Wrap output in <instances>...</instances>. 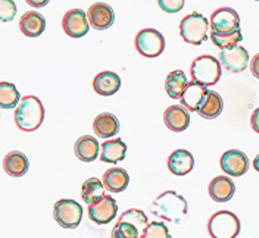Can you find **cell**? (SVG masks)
<instances>
[{
    "label": "cell",
    "instance_id": "obj_6",
    "mask_svg": "<svg viewBox=\"0 0 259 238\" xmlns=\"http://www.w3.org/2000/svg\"><path fill=\"white\" fill-rule=\"evenodd\" d=\"M53 218L61 228L75 229L82 219V207L75 200H58L53 207Z\"/></svg>",
    "mask_w": 259,
    "mask_h": 238
},
{
    "label": "cell",
    "instance_id": "obj_31",
    "mask_svg": "<svg viewBox=\"0 0 259 238\" xmlns=\"http://www.w3.org/2000/svg\"><path fill=\"white\" fill-rule=\"evenodd\" d=\"M112 238H140L142 234L140 231L133 225V223L125 222V221H119L112 228Z\"/></svg>",
    "mask_w": 259,
    "mask_h": 238
},
{
    "label": "cell",
    "instance_id": "obj_17",
    "mask_svg": "<svg viewBox=\"0 0 259 238\" xmlns=\"http://www.w3.org/2000/svg\"><path fill=\"white\" fill-rule=\"evenodd\" d=\"M19 30L24 35L35 38L38 35H41L46 30V19L45 16L35 11L25 12L19 19Z\"/></svg>",
    "mask_w": 259,
    "mask_h": 238
},
{
    "label": "cell",
    "instance_id": "obj_14",
    "mask_svg": "<svg viewBox=\"0 0 259 238\" xmlns=\"http://www.w3.org/2000/svg\"><path fill=\"white\" fill-rule=\"evenodd\" d=\"M208 93H209V90L206 85L199 84L196 81H190L180 99L181 106L186 108L189 112H197L205 103Z\"/></svg>",
    "mask_w": 259,
    "mask_h": 238
},
{
    "label": "cell",
    "instance_id": "obj_15",
    "mask_svg": "<svg viewBox=\"0 0 259 238\" xmlns=\"http://www.w3.org/2000/svg\"><path fill=\"white\" fill-rule=\"evenodd\" d=\"M209 196L213 202L217 203H227L233 199L236 193V184L231 178L228 176H217L210 181L209 184Z\"/></svg>",
    "mask_w": 259,
    "mask_h": 238
},
{
    "label": "cell",
    "instance_id": "obj_34",
    "mask_svg": "<svg viewBox=\"0 0 259 238\" xmlns=\"http://www.w3.org/2000/svg\"><path fill=\"white\" fill-rule=\"evenodd\" d=\"M158 5H159L162 11H165L168 14H177L184 8L183 0H159Z\"/></svg>",
    "mask_w": 259,
    "mask_h": 238
},
{
    "label": "cell",
    "instance_id": "obj_16",
    "mask_svg": "<svg viewBox=\"0 0 259 238\" xmlns=\"http://www.w3.org/2000/svg\"><path fill=\"white\" fill-rule=\"evenodd\" d=\"M163 122L172 132H183L190 125V115L183 106L172 105L163 113Z\"/></svg>",
    "mask_w": 259,
    "mask_h": 238
},
{
    "label": "cell",
    "instance_id": "obj_8",
    "mask_svg": "<svg viewBox=\"0 0 259 238\" xmlns=\"http://www.w3.org/2000/svg\"><path fill=\"white\" fill-rule=\"evenodd\" d=\"M212 31L218 34H233L240 30V16L233 8H220L210 16Z\"/></svg>",
    "mask_w": 259,
    "mask_h": 238
},
{
    "label": "cell",
    "instance_id": "obj_38",
    "mask_svg": "<svg viewBox=\"0 0 259 238\" xmlns=\"http://www.w3.org/2000/svg\"><path fill=\"white\" fill-rule=\"evenodd\" d=\"M253 168H255L256 172H259V155L255 158V160H253Z\"/></svg>",
    "mask_w": 259,
    "mask_h": 238
},
{
    "label": "cell",
    "instance_id": "obj_10",
    "mask_svg": "<svg viewBox=\"0 0 259 238\" xmlns=\"http://www.w3.org/2000/svg\"><path fill=\"white\" fill-rule=\"evenodd\" d=\"M87 18H89V24L92 28H95L97 31H105L112 27L113 21H115V12L111 5L99 2L89 8Z\"/></svg>",
    "mask_w": 259,
    "mask_h": 238
},
{
    "label": "cell",
    "instance_id": "obj_7",
    "mask_svg": "<svg viewBox=\"0 0 259 238\" xmlns=\"http://www.w3.org/2000/svg\"><path fill=\"white\" fill-rule=\"evenodd\" d=\"M136 49L145 58H158L165 50V38L155 28H145L136 35Z\"/></svg>",
    "mask_w": 259,
    "mask_h": 238
},
{
    "label": "cell",
    "instance_id": "obj_18",
    "mask_svg": "<svg viewBox=\"0 0 259 238\" xmlns=\"http://www.w3.org/2000/svg\"><path fill=\"white\" fill-rule=\"evenodd\" d=\"M194 166L193 155L189 150L178 149L172 152L168 158V169L177 176H184L192 172Z\"/></svg>",
    "mask_w": 259,
    "mask_h": 238
},
{
    "label": "cell",
    "instance_id": "obj_13",
    "mask_svg": "<svg viewBox=\"0 0 259 238\" xmlns=\"http://www.w3.org/2000/svg\"><path fill=\"white\" fill-rule=\"evenodd\" d=\"M220 64L224 65V68L230 72L239 74L246 69L249 64V52L242 46L227 49L220 52Z\"/></svg>",
    "mask_w": 259,
    "mask_h": 238
},
{
    "label": "cell",
    "instance_id": "obj_37",
    "mask_svg": "<svg viewBox=\"0 0 259 238\" xmlns=\"http://www.w3.org/2000/svg\"><path fill=\"white\" fill-rule=\"evenodd\" d=\"M31 6H34V8H41V6H45V5H48V2L45 0V2H28Z\"/></svg>",
    "mask_w": 259,
    "mask_h": 238
},
{
    "label": "cell",
    "instance_id": "obj_2",
    "mask_svg": "<svg viewBox=\"0 0 259 238\" xmlns=\"http://www.w3.org/2000/svg\"><path fill=\"white\" fill-rule=\"evenodd\" d=\"M45 121V106L35 96H25L15 111V122L19 129L32 132L41 127Z\"/></svg>",
    "mask_w": 259,
    "mask_h": 238
},
{
    "label": "cell",
    "instance_id": "obj_21",
    "mask_svg": "<svg viewBox=\"0 0 259 238\" xmlns=\"http://www.w3.org/2000/svg\"><path fill=\"white\" fill-rule=\"evenodd\" d=\"M103 185L109 193H122L130 184V175L122 168H111L103 174Z\"/></svg>",
    "mask_w": 259,
    "mask_h": 238
},
{
    "label": "cell",
    "instance_id": "obj_26",
    "mask_svg": "<svg viewBox=\"0 0 259 238\" xmlns=\"http://www.w3.org/2000/svg\"><path fill=\"white\" fill-rule=\"evenodd\" d=\"M189 84L187 75L181 71V69H176L172 72L168 74V77L165 79V90L166 94L171 99H181V96L184 93L186 87Z\"/></svg>",
    "mask_w": 259,
    "mask_h": 238
},
{
    "label": "cell",
    "instance_id": "obj_29",
    "mask_svg": "<svg viewBox=\"0 0 259 238\" xmlns=\"http://www.w3.org/2000/svg\"><path fill=\"white\" fill-rule=\"evenodd\" d=\"M243 40V35L242 31L239 30V31L233 32V34H218V32H210V41L217 46V47H220L221 50H227V49H231V47H236V46H239V43Z\"/></svg>",
    "mask_w": 259,
    "mask_h": 238
},
{
    "label": "cell",
    "instance_id": "obj_33",
    "mask_svg": "<svg viewBox=\"0 0 259 238\" xmlns=\"http://www.w3.org/2000/svg\"><path fill=\"white\" fill-rule=\"evenodd\" d=\"M16 14V5L12 0H2L0 2V19L3 22H9L14 19Z\"/></svg>",
    "mask_w": 259,
    "mask_h": 238
},
{
    "label": "cell",
    "instance_id": "obj_19",
    "mask_svg": "<svg viewBox=\"0 0 259 238\" xmlns=\"http://www.w3.org/2000/svg\"><path fill=\"white\" fill-rule=\"evenodd\" d=\"M93 88L99 96L109 97V96L118 93V90L121 88V78L115 72L103 71V72L97 74L93 79Z\"/></svg>",
    "mask_w": 259,
    "mask_h": 238
},
{
    "label": "cell",
    "instance_id": "obj_20",
    "mask_svg": "<svg viewBox=\"0 0 259 238\" xmlns=\"http://www.w3.org/2000/svg\"><path fill=\"white\" fill-rule=\"evenodd\" d=\"M93 129L95 134H97V137L100 138H111L113 135L118 134L119 131V121L113 113H108L103 112L100 115H97L93 122Z\"/></svg>",
    "mask_w": 259,
    "mask_h": 238
},
{
    "label": "cell",
    "instance_id": "obj_32",
    "mask_svg": "<svg viewBox=\"0 0 259 238\" xmlns=\"http://www.w3.org/2000/svg\"><path fill=\"white\" fill-rule=\"evenodd\" d=\"M140 238H171V234L163 222H150Z\"/></svg>",
    "mask_w": 259,
    "mask_h": 238
},
{
    "label": "cell",
    "instance_id": "obj_1",
    "mask_svg": "<svg viewBox=\"0 0 259 238\" xmlns=\"http://www.w3.org/2000/svg\"><path fill=\"white\" fill-rule=\"evenodd\" d=\"M150 212L165 221L169 222H181L187 215V202L183 196L177 194L176 191H163L159 194L152 206Z\"/></svg>",
    "mask_w": 259,
    "mask_h": 238
},
{
    "label": "cell",
    "instance_id": "obj_12",
    "mask_svg": "<svg viewBox=\"0 0 259 238\" xmlns=\"http://www.w3.org/2000/svg\"><path fill=\"white\" fill-rule=\"evenodd\" d=\"M221 169L230 176H242L249 169V159L242 150H228L220 160Z\"/></svg>",
    "mask_w": 259,
    "mask_h": 238
},
{
    "label": "cell",
    "instance_id": "obj_30",
    "mask_svg": "<svg viewBox=\"0 0 259 238\" xmlns=\"http://www.w3.org/2000/svg\"><path fill=\"white\" fill-rule=\"evenodd\" d=\"M119 221H125V222L133 223L139 231L140 234L145 232V229L147 228V216H146L145 212L139 210V209H130V210H125L121 216H119Z\"/></svg>",
    "mask_w": 259,
    "mask_h": 238
},
{
    "label": "cell",
    "instance_id": "obj_22",
    "mask_svg": "<svg viewBox=\"0 0 259 238\" xmlns=\"http://www.w3.org/2000/svg\"><path fill=\"white\" fill-rule=\"evenodd\" d=\"M3 168L8 175H11L14 178H19L28 172L30 162L22 152L14 150L6 155V158L3 160Z\"/></svg>",
    "mask_w": 259,
    "mask_h": 238
},
{
    "label": "cell",
    "instance_id": "obj_11",
    "mask_svg": "<svg viewBox=\"0 0 259 238\" xmlns=\"http://www.w3.org/2000/svg\"><path fill=\"white\" fill-rule=\"evenodd\" d=\"M118 213L116 200L111 196H105L99 203L89 206V218L97 225H106L112 222Z\"/></svg>",
    "mask_w": 259,
    "mask_h": 238
},
{
    "label": "cell",
    "instance_id": "obj_4",
    "mask_svg": "<svg viewBox=\"0 0 259 238\" xmlns=\"http://www.w3.org/2000/svg\"><path fill=\"white\" fill-rule=\"evenodd\" d=\"M208 28L209 21L199 12L184 16L180 22V34L183 40L194 46H200L208 40Z\"/></svg>",
    "mask_w": 259,
    "mask_h": 238
},
{
    "label": "cell",
    "instance_id": "obj_24",
    "mask_svg": "<svg viewBox=\"0 0 259 238\" xmlns=\"http://www.w3.org/2000/svg\"><path fill=\"white\" fill-rule=\"evenodd\" d=\"M125 153H127V146L121 138L106 140L102 144L100 159L105 163H118L125 159Z\"/></svg>",
    "mask_w": 259,
    "mask_h": 238
},
{
    "label": "cell",
    "instance_id": "obj_35",
    "mask_svg": "<svg viewBox=\"0 0 259 238\" xmlns=\"http://www.w3.org/2000/svg\"><path fill=\"white\" fill-rule=\"evenodd\" d=\"M250 71H252V75L255 78L259 79V53H256L253 58H252V62H250Z\"/></svg>",
    "mask_w": 259,
    "mask_h": 238
},
{
    "label": "cell",
    "instance_id": "obj_25",
    "mask_svg": "<svg viewBox=\"0 0 259 238\" xmlns=\"http://www.w3.org/2000/svg\"><path fill=\"white\" fill-rule=\"evenodd\" d=\"M81 197L85 205L92 206L105 197V185L99 178H89L81 185Z\"/></svg>",
    "mask_w": 259,
    "mask_h": 238
},
{
    "label": "cell",
    "instance_id": "obj_27",
    "mask_svg": "<svg viewBox=\"0 0 259 238\" xmlns=\"http://www.w3.org/2000/svg\"><path fill=\"white\" fill-rule=\"evenodd\" d=\"M223 109H224V100H223V97L218 94L217 91L209 90L205 103L202 105V108L197 111V113L202 118H205V119H215V118H218L221 115Z\"/></svg>",
    "mask_w": 259,
    "mask_h": 238
},
{
    "label": "cell",
    "instance_id": "obj_3",
    "mask_svg": "<svg viewBox=\"0 0 259 238\" xmlns=\"http://www.w3.org/2000/svg\"><path fill=\"white\" fill-rule=\"evenodd\" d=\"M221 64L217 58L210 55L197 56L190 66V75L196 82L203 84L206 87L215 85L221 78Z\"/></svg>",
    "mask_w": 259,
    "mask_h": 238
},
{
    "label": "cell",
    "instance_id": "obj_5",
    "mask_svg": "<svg viewBox=\"0 0 259 238\" xmlns=\"http://www.w3.org/2000/svg\"><path fill=\"white\" fill-rule=\"evenodd\" d=\"M208 232L212 238H236L240 234V221L236 213L220 210L210 216Z\"/></svg>",
    "mask_w": 259,
    "mask_h": 238
},
{
    "label": "cell",
    "instance_id": "obj_36",
    "mask_svg": "<svg viewBox=\"0 0 259 238\" xmlns=\"http://www.w3.org/2000/svg\"><path fill=\"white\" fill-rule=\"evenodd\" d=\"M250 125L253 128V131L259 132V108H256L253 113H252V118H250Z\"/></svg>",
    "mask_w": 259,
    "mask_h": 238
},
{
    "label": "cell",
    "instance_id": "obj_23",
    "mask_svg": "<svg viewBox=\"0 0 259 238\" xmlns=\"http://www.w3.org/2000/svg\"><path fill=\"white\" fill-rule=\"evenodd\" d=\"M99 149H100V144L93 135H82L75 141V146H74L75 156L87 163L95 162L99 158Z\"/></svg>",
    "mask_w": 259,
    "mask_h": 238
},
{
    "label": "cell",
    "instance_id": "obj_28",
    "mask_svg": "<svg viewBox=\"0 0 259 238\" xmlns=\"http://www.w3.org/2000/svg\"><path fill=\"white\" fill-rule=\"evenodd\" d=\"M22 100L19 91L12 82H6V81H2L0 82V108L2 109H14L16 108L18 102Z\"/></svg>",
    "mask_w": 259,
    "mask_h": 238
},
{
    "label": "cell",
    "instance_id": "obj_9",
    "mask_svg": "<svg viewBox=\"0 0 259 238\" xmlns=\"http://www.w3.org/2000/svg\"><path fill=\"white\" fill-rule=\"evenodd\" d=\"M62 27L64 31L71 37V38H81L84 37L89 30H90V24H89V18L87 14L82 9H71L65 14L62 19Z\"/></svg>",
    "mask_w": 259,
    "mask_h": 238
}]
</instances>
